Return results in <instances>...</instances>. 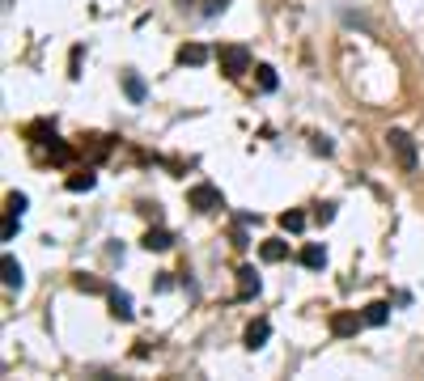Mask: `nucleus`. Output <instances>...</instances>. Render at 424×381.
<instances>
[{"label": "nucleus", "mask_w": 424, "mask_h": 381, "mask_svg": "<svg viewBox=\"0 0 424 381\" xmlns=\"http://www.w3.org/2000/svg\"><path fill=\"white\" fill-rule=\"evenodd\" d=\"M216 64H221V72H225L230 81H238L242 72H251V51H246L242 43H230V47L216 51Z\"/></svg>", "instance_id": "nucleus-1"}, {"label": "nucleus", "mask_w": 424, "mask_h": 381, "mask_svg": "<svg viewBox=\"0 0 424 381\" xmlns=\"http://www.w3.org/2000/svg\"><path fill=\"white\" fill-rule=\"evenodd\" d=\"M386 148L394 152L399 170H408V174L416 170V161H420V157H416V140H412L408 132H390V136H386Z\"/></svg>", "instance_id": "nucleus-2"}, {"label": "nucleus", "mask_w": 424, "mask_h": 381, "mask_svg": "<svg viewBox=\"0 0 424 381\" xmlns=\"http://www.w3.org/2000/svg\"><path fill=\"white\" fill-rule=\"evenodd\" d=\"M187 203H191L195 212H216V208H225V195H221L212 183H195L187 191Z\"/></svg>", "instance_id": "nucleus-3"}, {"label": "nucleus", "mask_w": 424, "mask_h": 381, "mask_svg": "<svg viewBox=\"0 0 424 381\" xmlns=\"http://www.w3.org/2000/svg\"><path fill=\"white\" fill-rule=\"evenodd\" d=\"M361 326H365V318H361V314H353V310H335V314H331V335H335V339L357 335Z\"/></svg>", "instance_id": "nucleus-4"}, {"label": "nucleus", "mask_w": 424, "mask_h": 381, "mask_svg": "<svg viewBox=\"0 0 424 381\" xmlns=\"http://www.w3.org/2000/svg\"><path fill=\"white\" fill-rule=\"evenodd\" d=\"M21 136H26L30 144H52L56 140V123L52 119H34V123H26V132H21Z\"/></svg>", "instance_id": "nucleus-5"}, {"label": "nucleus", "mask_w": 424, "mask_h": 381, "mask_svg": "<svg viewBox=\"0 0 424 381\" xmlns=\"http://www.w3.org/2000/svg\"><path fill=\"white\" fill-rule=\"evenodd\" d=\"M208 56H212V51H208L204 43H183V47H179V64H183V68H199V64H208Z\"/></svg>", "instance_id": "nucleus-6"}, {"label": "nucleus", "mask_w": 424, "mask_h": 381, "mask_svg": "<svg viewBox=\"0 0 424 381\" xmlns=\"http://www.w3.org/2000/svg\"><path fill=\"white\" fill-rule=\"evenodd\" d=\"M238 301H255L259 297V275H255V267H238V292H234Z\"/></svg>", "instance_id": "nucleus-7"}, {"label": "nucleus", "mask_w": 424, "mask_h": 381, "mask_svg": "<svg viewBox=\"0 0 424 381\" xmlns=\"http://www.w3.org/2000/svg\"><path fill=\"white\" fill-rule=\"evenodd\" d=\"M111 136H81V157H89V161H102L107 152H111Z\"/></svg>", "instance_id": "nucleus-8"}, {"label": "nucleus", "mask_w": 424, "mask_h": 381, "mask_svg": "<svg viewBox=\"0 0 424 381\" xmlns=\"http://www.w3.org/2000/svg\"><path fill=\"white\" fill-rule=\"evenodd\" d=\"M111 318H119V322H132V318H136V310H132V297H128V292L111 288Z\"/></svg>", "instance_id": "nucleus-9"}, {"label": "nucleus", "mask_w": 424, "mask_h": 381, "mask_svg": "<svg viewBox=\"0 0 424 381\" xmlns=\"http://www.w3.org/2000/svg\"><path fill=\"white\" fill-rule=\"evenodd\" d=\"M267 335H271V322H267V318H255L251 326H246V335H242V339H246V347L255 351V347H263V343H267Z\"/></svg>", "instance_id": "nucleus-10"}, {"label": "nucleus", "mask_w": 424, "mask_h": 381, "mask_svg": "<svg viewBox=\"0 0 424 381\" xmlns=\"http://www.w3.org/2000/svg\"><path fill=\"white\" fill-rule=\"evenodd\" d=\"M259 259H263V263H284V259H289V242L267 238V242L259 246Z\"/></svg>", "instance_id": "nucleus-11"}, {"label": "nucleus", "mask_w": 424, "mask_h": 381, "mask_svg": "<svg viewBox=\"0 0 424 381\" xmlns=\"http://www.w3.org/2000/svg\"><path fill=\"white\" fill-rule=\"evenodd\" d=\"M93 183H98V174H93V165H85V170H77V174H68V191L72 195H81V191H93Z\"/></svg>", "instance_id": "nucleus-12"}, {"label": "nucleus", "mask_w": 424, "mask_h": 381, "mask_svg": "<svg viewBox=\"0 0 424 381\" xmlns=\"http://www.w3.org/2000/svg\"><path fill=\"white\" fill-rule=\"evenodd\" d=\"M361 318H365V326H386V318H390V305H386V301H369L365 310H361Z\"/></svg>", "instance_id": "nucleus-13"}, {"label": "nucleus", "mask_w": 424, "mask_h": 381, "mask_svg": "<svg viewBox=\"0 0 424 381\" xmlns=\"http://www.w3.org/2000/svg\"><path fill=\"white\" fill-rule=\"evenodd\" d=\"M140 246H144V250H170V246H174V233H170V229H148Z\"/></svg>", "instance_id": "nucleus-14"}, {"label": "nucleus", "mask_w": 424, "mask_h": 381, "mask_svg": "<svg viewBox=\"0 0 424 381\" xmlns=\"http://www.w3.org/2000/svg\"><path fill=\"white\" fill-rule=\"evenodd\" d=\"M302 267H310V271H322V267H327V250H322L318 242H310V246L302 250Z\"/></svg>", "instance_id": "nucleus-15"}, {"label": "nucleus", "mask_w": 424, "mask_h": 381, "mask_svg": "<svg viewBox=\"0 0 424 381\" xmlns=\"http://www.w3.org/2000/svg\"><path fill=\"white\" fill-rule=\"evenodd\" d=\"M47 152H52V165H72V157H77V148L64 144V140H52V148H47Z\"/></svg>", "instance_id": "nucleus-16"}, {"label": "nucleus", "mask_w": 424, "mask_h": 381, "mask_svg": "<svg viewBox=\"0 0 424 381\" xmlns=\"http://www.w3.org/2000/svg\"><path fill=\"white\" fill-rule=\"evenodd\" d=\"M255 81H259L263 93H271V89L280 85V81H276V68H271V64H259V68H255Z\"/></svg>", "instance_id": "nucleus-17"}, {"label": "nucleus", "mask_w": 424, "mask_h": 381, "mask_svg": "<svg viewBox=\"0 0 424 381\" xmlns=\"http://www.w3.org/2000/svg\"><path fill=\"white\" fill-rule=\"evenodd\" d=\"M123 93H128L132 102H144V81L136 72H123Z\"/></svg>", "instance_id": "nucleus-18"}, {"label": "nucleus", "mask_w": 424, "mask_h": 381, "mask_svg": "<svg viewBox=\"0 0 424 381\" xmlns=\"http://www.w3.org/2000/svg\"><path fill=\"white\" fill-rule=\"evenodd\" d=\"M280 229H284V233H302V229H306V216L297 212V208H289V212H280Z\"/></svg>", "instance_id": "nucleus-19"}, {"label": "nucleus", "mask_w": 424, "mask_h": 381, "mask_svg": "<svg viewBox=\"0 0 424 381\" xmlns=\"http://www.w3.org/2000/svg\"><path fill=\"white\" fill-rule=\"evenodd\" d=\"M21 279H26V275H21V263L13 259V254H5V284H9V288H21Z\"/></svg>", "instance_id": "nucleus-20"}, {"label": "nucleus", "mask_w": 424, "mask_h": 381, "mask_svg": "<svg viewBox=\"0 0 424 381\" xmlns=\"http://www.w3.org/2000/svg\"><path fill=\"white\" fill-rule=\"evenodd\" d=\"M26 203H30V199L21 195V191H9V195H5V212H17V216H21V212H26Z\"/></svg>", "instance_id": "nucleus-21"}, {"label": "nucleus", "mask_w": 424, "mask_h": 381, "mask_svg": "<svg viewBox=\"0 0 424 381\" xmlns=\"http://www.w3.org/2000/svg\"><path fill=\"white\" fill-rule=\"evenodd\" d=\"M17 220H21L17 212H5V229H0V233H5V242H13V238H17Z\"/></svg>", "instance_id": "nucleus-22"}, {"label": "nucleus", "mask_w": 424, "mask_h": 381, "mask_svg": "<svg viewBox=\"0 0 424 381\" xmlns=\"http://www.w3.org/2000/svg\"><path fill=\"white\" fill-rule=\"evenodd\" d=\"M314 220H318V224H331V220H335V203H318Z\"/></svg>", "instance_id": "nucleus-23"}, {"label": "nucleus", "mask_w": 424, "mask_h": 381, "mask_svg": "<svg viewBox=\"0 0 424 381\" xmlns=\"http://www.w3.org/2000/svg\"><path fill=\"white\" fill-rule=\"evenodd\" d=\"M72 284H77L81 292H102V284H98L93 275H77V279H72Z\"/></svg>", "instance_id": "nucleus-24"}, {"label": "nucleus", "mask_w": 424, "mask_h": 381, "mask_svg": "<svg viewBox=\"0 0 424 381\" xmlns=\"http://www.w3.org/2000/svg\"><path fill=\"white\" fill-rule=\"evenodd\" d=\"M310 148H314V152H322V157H327V152H331L335 144H331L327 136H310Z\"/></svg>", "instance_id": "nucleus-25"}, {"label": "nucleus", "mask_w": 424, "mask_h": 381, "mask_svg": "<svg viewBox=\"0 0 424 381\" xmlns=\"http://www.w3.org/2000/svg\"><path fill=\"white\" fill-rule=\"evenodd\" d=\"M225 5H230V0H204V17H216Z\"/></svg>", "instance_id": "nucleus-26"}, {"label": "nucleus", "mask_w": 424, "mask_h": 381, "mask_svg": "<svg viewBox=\"0 0 424 381\" xmlns=\"http://www.w3.org/2000/svg\"><path fill=\"white\" fill-rule=\"evenodd\" d=\"M153 288H157V292H170V288H174V279H170V271H161V275L153 279Z\"/></svg>", "instance_id": "nucleus-27"}, {"label": "nucleus", "mask_w": 424, "mask_h": 381, "mask_svg": "<svg viewBox=\"0 0 424 381\" xmlns=\"http://www.w3.org/2000/svg\"><path fill=\"white\" fill-rule=\"evenodd\" d=\"M68 76H72V81L81 76V47H72V72H68Z\"/></svg>", "instance_id": "nucleus-28"}]
</instances>
